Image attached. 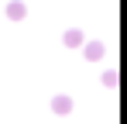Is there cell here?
Returning a JSON list of instances; mask_svg holds the SVG:
<instances>
[{"label": "cell", "mask_w": 127, "mask_h": 124, "mask_svg": "<svg viewBox=\"0 0 127 124\" xmlns=\"http://www.w3.org/2000/svg\"><path fill=\"white\" fill-rule=\"evenodd\" d=\"M83 55H86L89 62L103 59V41H86V45H83Z\"/></svg>", "instance_id": "6da1fadb"}, {"label": "cell", "mask_w": 127, "mask_h": 124, "mask_svg": "<svg viewBox=\"0 0 127 124\" xmlns=\"http://www.w3.org/2000/svg\"><path fill=\"white\" fill-rule=\"evenodd\" d=\"M52 110H55V114H69V110H72V100H69V97H55V100H52Z\"/></svg>", "instance_id": "7a4b0ae2"}, {"label": "cell", "mask_w": 127, "mask_h": 124, "mask_svg": "<svg viewBox=\"0 0 127 124\" xmlns=\"http://www.w3.org/2000/svg\"><path fill=\"white\" fill-rule=\"evenodd\" d=\"M24 14H28V7H24V3H17V0H14V3H7V17H14V21H21Z\"/></svg>", "instance_id": "3957f363"}, {"label": "cell", "mask_w": 127, "mask_h": 124, "mask_svg": "<svg viewBox=\"0 0 127 124\" xmlns=\"http://www.w3.org/2000/svg\"><path fill=\"white\" fill-rule=\"evenodd\" d=\"M65 45H83V31H65Z\"/></svg>", "instance_id": "277c9868"}]
</instances>
